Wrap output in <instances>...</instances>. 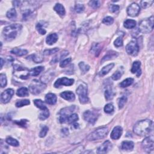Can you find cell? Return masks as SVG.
I'll list each match as a JSON object with an SVG mask.
<instances>
[{
    "mask_svg": "<svg viewBox=\"0 0 154 154\" xmlns=\"http://www.w3.org/2000/svg\"><path fill=\"white\" fill-rule=\"evenodd\" d=\"M153 129V122L149 119H145L137 122L133 127L134 133L140 136L149 134Z\"/></svg>",
    "mask_w": 154,
    "mask_h": 154,
    "instance_id": "1",
    "label": "cell"
},
{
    "mask_svg": "<svg viewBox=\"0 0 154 154\" xmlns=\"http://www.w3.org/2000/svg\"><path fill=\"white\" fill-rule=\"evenodd\" d=\"M22 25L19 24H11L4 28L3 36L7 41H12L14 40L22 30Z\"/></svg>",
    "mask_w": 154,
    "mask_h": 154,
    "instance_id": "2",
    "label": "cell"
},
{
    "mask_svg": "<svg viewBox=\"0 0 154 154\" xmlns=\"http://www.w3.org/2000/svg\"><path fill=\"white\" fill-rule=\"evenodd\" d=\"M108 133L107 127H101L95 129L87 137V139L89 141H95L105 138Z\"/></svg>",
    "mask_w": 154,
    "mask_h": 154,
    "instance_id": "3",
    "label": "cell"
},
{
    "mask_svg": "<svg viewBox=\"0 0 154 154\" xmlns=\"http://www.w3.org/2000/svg\"><path fill=\"white\" fill-rule=\"evenodd\" d=\"M87 90V85L84 83L79 85L76 90V93L78 96V98L81 104H87L89 101Z\"/></svg>",
    "mask_w": 154,
    "mask_h": 154,
    "instance_id": "4",
    "label": "cell"
},
{
    "mask_svg": "<svg viewBox=\"0 0 154 154\" xmlns=\"http://www.w3.org/2000/svg\"><path fill=\"white\" fill-rule=\"evenodd\" d=\"M153 16L142 20L139 24V31L144 34H148L152 31L153 29Z\"/></svg>",
    "mask_w": 154,
    "mask_h": 154,
    "instance_id": "5",
    "label": "cell"
},
{
    "mask_svg": "<svg viewBox=\"0 0 154 154\" xmlns=\"http://www.w3.org/2000/svg\"><path fill=\"white\" fill-rule=\"evenodd\" d=\"M13 73L16 77L22 79H27L30 75V71L27 67L19 65H15L13 66Z\"/></svg>",
    "mask_w": 154,
    "mask_h": 154,
    "instance_id": "6",
    "label": "cell"
},
{
    "mask_svg": "<svg viewBox=\"0 0 154 154\" xmlns=\"http://www.w3.org/2000/svg\"><path fill=\"white\" fill-rule=\"evenodd\" d=\"M46 87V84L42 81L33 80L29 85V90L33 95H37L42 93Z\"/></svg>",
    "mask_w": 154,
    "mask_h": 154,
    "instance_id": "7",
    "label": "cell"
},
{
    "mask_svg": "<svg viewBox=\"0 0 154 154\" xmlns=\"http://www.w3.org/2000/svg\"><path fill=\"white\" fill-rule=\"evenodd\" d=\"M76 107L75 105H72L70 107H67L61 109L59 113V120L61 123L67 122V118L75 111Z\"/></svg>",
    "mask_w": 154,
    "mask_h": 154,
    "instance_id": "8",
    "label": "cell"
},
{
    "mask_svg": "<svg viewBox=\"0 0 154 154\" xmlns=\"http://www.w3.org/2000/svg\"><path fill=\"white\" fill-rule=\"evenodd\" d=\"M153 137L149 136L145 138L141 143V147L147 153H151L153 151Z\"/></svg>",
    "mask_w": 154,
    "mask_h": 154,
    "instance_id": "9",
    "label": "cell"
},
{
    "mask_svg": "<svg viewBox=\"0 0 154 154\" xmlns=\"http://www.w3.org/2000/svg\"><path fill=\"white\" fill-rule=\"evenodd\" d=\"M126 51L128 54L136 56L139 52V45L135 41H131L126 47Z\"/></svg>",
    "mask_w": 154,
    "mask_h": 154,
    "instance_id": "10",
    "label": "cell"
},
{
    "mask_svg": "<svg viewBox=\"0 0 154 154\" xmlns=\"http://www.w3.org/2000/svg\"><path fill=\"white\" fill-rule=\"evenodd\" d=\"M98 115L96 112L87 110L85 111L83 114V117L85 121L88 122L91 124H95L97 119H98Z\"/></svg>",
    "mask_w": 154,
    "mask_h": 154,
    "instance_id": "11",
    "label": "cell"
},
{
    "mask_svg": "<svg viewBox=\"0 0 154 154\" xmlns=\"http://www.w3.org/2000/svg\"><path fill=\"white\" fill-rule=\"evenodd\" d=\"M74 83L73 79H69L66 77L61 78L58 79L54 83V87L55 88H59L62 85H66V86H70Z\"/></svg>",
    "mask_w": 154,
    "mask_h": 154,
    "instance_id": "12",
    "label": "cell"
},
{
    "mask_svg": "<svg viewBox=\"0 0 154 154\" xmlns=\"http://www.w3.org/2000/svg\"><path fill=\"white\" fill-rule=\"evenodd\" d=\"M140 12L139 5L135 3L130 4L127 8V13L131 17H135L138 16Z\"/></svg>",
    "mask_w": 154,
    "mask_h": 154,
    "instance_id": "13",
    "label": "cell"
},
{
    "mask_svg": "<svg viewBox=\"0 0 154 154\" xmlns=\"http://www.w3.org/2000/svg\"><path fill=\"white\" fill-rule=\"evenodd\" d=\"M14 95V90L12 89H7L1 93V101L3 104H7L12 99Z\"/></svg>",
    "mask_w": 154,
    "mask_h": 154,
    "instance_id": "14",
    "label": "cell"
},
{
    "mask_svg": "<svg viewBox=\"0 0 154 154\" xmlns=\"http://www.w3.org/2000/svg\"><path fill=\"white\" fill-rule=\"evenodd\" d=\"M113 147L111 143L109 140H107L104 142L97 149L98 153H106L109 152Z\"/></svg>",
    "mask_w": 154,
    "mask_h": 154,
    "instance_id": "15",
    "label": "cell"
},
{
    "mask_svg": "<svg viewBox=\"0 0 154 154\" xmlns=\"http://www.w3.org/2000/svg\"><path fill=\"white\" fill-rule=\"evenodd\" d=\"M123 129L120 126H117L114 128L110 135V137L113 140H118L121 138L122 134Z\"/></svg>",
    "mask_w": 154,
    "mask_h": 154,
    "instance_id": "16",
    "label": "cell"
},
{
    "mask_svg": "<svg viewBox=\"0 0 154 154\" xmlns=\"http://www.w3.org/2000/svg\"><path fill=\"white\" fill-rule=\"evenodd\" d=\"M141 63L139 61H135L133 63L132 68H131V72L134 74H136L137 77H139L141 74V71L140 69Z\"/></svg>",
    "mask_w": 154,
    "mask_h": 154,
    "instance_id": "17",
    "label": "cell"
},
{
    "mask_svg": "<svg viewBox=\"0 0 154 154\" xmlns=\"http://www.w3.org/2000/svg\"><path fill=\"white\" fill-rule=\"evenodd\" d=\"M60 96L63 99H64L68 101H73L75 99V96L74 93L71 91H65L60 93Z\"/></svg>",
    "mask_w": 154,
    "mask_h": 154,
    "instance_id": "18",
    "label": "cell"
},
{
    "mask_svg": "<svg viewBox=\"0 0 154 154\" xmlns=\"http://www.w3.org/2000/svg\"><path fill=\"white\" fill-rule=\"evenodd\" d=\"M134 147V143L131 141H124L122 143L121 148L123 151H133Z\"/></svg>",
    "mask_w": 154,
    "mask_h": 154,
    "instance_id": "19",
    "label": "cell"
},
{
    "mask_svg": "<svg viewBox=\"0 0 154 154\" xmlns=\"http://www.w3.org/2000/svg\"><path fill=\"white\" fill-rule=\"evenodd\" d=\"M47 27V22L45 21H40L36 24V30L39 33L42 35H45L47 31L45 30V27Z\"/></svg>",
    "mask_w": 154,
    "mask_h": 154,
    "instance_id": "20",
    "label": "cell"
},
{
    "mask_svg": "<svg viewBox=\"0 0 154 154\" xmlns=\"http://www.w3.org/2000/svg\"><path fill=\"white\" fill-rule=\"evenodd\" d=\"M68 54H69V52H68L67 51H62L61 53L58 54L57 55H56L52 59V60L51 61L50 64L53 65V64H55L56 63H57L58 61H59L60 60H61V59H63L65 57H66Z\"/></svg>",
    "mask_w": 154,
    "mask_h": 154,
    "instance_id": "21",
    "label": "cell"
},
{
    "mask_svg": "<svg viewBox=\"0 0 154 154\" xmlns=\"http://www.w3.org/2000/svg\"><path fill=\"white\" fill-rule=\"evenodd\" d=\"M54 72L53 70H50L47 72L45 74L42 76L41 80L43 83H48L51 79L54 78Z\"/></svg>",
    "mask_w": 154,
    "mask_h": 154,
    "instance_id": "22",
    "label": "cell"
},
{
    "mask_svg": "<svg viewBox=\"0 0 154 154\" xmlns=\"http://www.w3.org/2000/svg\"><path fill=\"white\" fill-rule=\"evenodd\" d=\"M45 102L47 103L49 105H54L56 104L57 100V96L55 94L52 93H49L46 95L45 96Z\"/></svg>",
    "mask_w": 154,
    "mask_h": 154,
    "instance_id": "23",
    "label": "cell"
},
{
    "mask_svg": "<svg viewBox=\"0 0 154 154\" xmlns=\"http://www.w3.org/2000/svg\"><path fill=\"white\" fill-rule=\"evenodd\" d=\"M115 93L113 92V89L110 85H107L105 90V97L107 101L111 100L113 98Z\"/></svg>",
    "mask_w": 154,
    "mask_h": 154,
    "instance_id": "24",
    "label": "cell"
},
{
    "mask_svg": "<svg viewBox=\"0 0 154 154\" xmlns=\"http://www.w3.org/2000/svg\"><path fill=\"white\" fill-rule=\"evenodd\" d=\"M58 41V36L56 33H51L49 35L47 39L46 42L49 45H52L54 44L57 41Z\"/></svg>",
    "mask_w": 154,
    "mask_h": 154,
    "instance_id": "25",
    "label": "cell"
},
{
    "mask_svg": "<svg viewBox=\"0 0 154 154\" xmlns=\"http://www.w3.org/2000/svg\"><path fill=\"white\" fill-rule=\"evenodd\" d=\"M54 10L61 17H63L66 14V11L64 6L60 3H57L55 4L54 7Z\"/></svg>",
    "mask_w": 154,
    "mask_h": 154,
    "instance_id": "26",
    "label": "cell"
},
{
    "mask_svg": "<svg viewBox=\"0 0 154 154\" xmlns=\"http://www.w3.org/2000/svg\"><path fill=\"white\" fill-rule=\"evenodd\" d=\"M117 56H118L117 53L115 52V51H108V52L107 53V54L103 58H102L101 62L102 63V62L107 61V60L115 59V58L117 57Z\"/></svg>",
    "mask_w": 154,
    "mask_h": 154,
    "instance_id": "27",
    "label": "cell"
},
{
    "mask_svg": "<svg viewBox=\"0 0 154 154\" xmlns=\"http://www.w3.org/2000/svg\"><path fill=\"white\" fill-rule=\"evenodd\" d=\"M114 66H115V64L111 63V64H109V65H108L107 66L104 67L99 73V76L103 77V76L106 75L107 74H108V73L110 72V71L113 69Z\"/></svg>",
    "mask_w": 154,
    "mask_h": 154,
    "instance_id": "28",
    "label": "cell"
},
{
    "mask_svg": "<svg viewBox=\"0 0 154 154\" xmlns=\"http://www.w3.org/2000/svg\"><path fill=\"white\" fill-rule=\"evenodd\" d=\"M101 50H102V48L99 43H93L92 45V48H91L90 52L93 54H94L95 56L98 57L99 54H100Z\"/></svg>",
    "mask_w": 154,
    "mask_h": 154,
    "instance_id": "29",
    "label": "cell"
},
{
    "mask_svg": "<svg viewBox=\"0 0 154 154\" xmlns=\"http://www.w3.org/2000/svg\"><path fill=\"white\" fill-rule=\"evenodd\" d=\"M44 71V67L43 66H38L34 67L30 71V73L31 76L36 77L38 76L40 73Z\"/></svg>",
    "mask_w": 154,
    "mask_h": 154,
    "instance_id": "30",
    "label": "cell"
},
{
    "mask_svg": "<svg viewBox=\"0 0 154 154\" xmlns=\"http://www.w3.org/2000/svg\"><path fill=\"white\" fill-rule=\"evenodd\" d=\"M11 53H12V54L18 55V56H23V55L27 54L28 51L26 49L15 48L11 51Z\"/></svg>",
    "mask_w": 154,
    "mask_h": 154,
    "instance_id": "31",
    "label": "cell"
},
{
    "mask_svg": "<svg viewBox=\"0 0 154 154\" xmlns=\"http://www.w3.org/2000/svg\"><path fill=\"white\" fill-rule=\"evenodd\" d=\"M123 26L127 29H133L136 26V21L133 19H127L124 22Z\"/></svg>",
    "mask_w": 154,
    "mask_h": 154,
    "instance_id": "32",
    "label": "cell"
},
{
    "mask_svg": "<svg viewBox=\"0 0 154 154\" xmlns=\"http://www.w3.org/2000/svg\"><path fill=\"white\" fill-rule=\"evenodd\" d=\"M16 95L19 97H26L29 95L28 90L26 87H21L18 89L16 92Z\"/></svg>",
    "mask_w": 154,
    "mask_h": 154,
    "instance_id": "33",
    "label": "cell"
},
{
    "mask_svg": "<svg viewBox=\"0 0 154 154\" xmlns=\"http://www.w3.org/2000/svg\"><path fill=\"white\" fill-rule=\"evenodd\" d=\"M134 82V79L132 78H128L125 79L122 82L120 83V87L122 88H126L132 84Z\"/></svg>",
    "mask_w": 154,
    "mask_h": 154,
    "instance_id": "34",
    "label": "cell"
},
{
    "mask_svg": "<svg viewBox=\"0 0 154 154\" xmlns=\"http://www.w3.org/2000/svg\"><path fill=\"white\" fill-rule=\"evenodd\" d=\"M34 104H35V106L37 108H39V109H41V110H44L47 109V106L45 105V103L43 102V101H42L41 99H35V101H33Z\"/></svg>",
    "mask_w": 154,
    "mask_h": 154,
    "instance_id": "35",
    "label": "cell"
},
{
    "mask_svg": "<svg viewBox=\"0 0 154 154\" xmlns=\"http://www.w3.org/2000/svg\"><path fill=\"white\" fill-rule=\"evenodd\" d=\"M6 16L11 20H15L17 18V13L15 9H11L7 12Z\"/></svg>",
    "mask_w": 154,
    "mask_h": 154,
    "instance_id": "36",
    "label": "cell"
},
{
    "mask_svg": "<svg viewBox=\"0 0 154 154\" xmlns=\"http://www.w3.org/2000/svg\"><path fill=\"white\" fill-rule=\"evenodd\" d=\"M78 66L83 74L87 73L90 69V66L88 65L85 64L84 62H80L79 63Z\"/></svg>",
    "mask_w": 154,
    "mask_h": 154,
    "instance_id": "37",
    "label": "cell"
},
{
    "mask_svg": "<svg viewBox=\"0 0 154 154\" xmlns=\"http://www.w3.org/2000/svg\"><path fill=\"white\" fill-rule=\"evenodd\" d=\"M49 116V111L47 108L46 110H42V111L40 113V115L39 116V118L41 121H44V120L48 118Z\"/></svg>",
    "mask_w": 154,
    "mask_h": 154,
    "instance_id": "38",
    "label": "cell"
},
{
    "mask_svg": "<svg viewBox=\"0 0 154 154\" xmlns=\"http://www.w3.org/2000/svg\"><path fill=\"white\" fill-rule=\"evenodd\" d=\"M122 69V67H121ZM121 68H120L119 69H118L116 72L114 73L112 76H111V78L113 79V80H118L120 78H121V77L122 76L123 73V71L121 70Z\"/></svg>",
    "mask_w": 154,
    "mask_h": 154,
    "instance_id": "39",
    "label": "cell"
},
{
    "mask_svg": "<svg viewBox=\"0 0 154 154\" xmlns=\"http://www.w3.org/2000/svg\"><path fill=\"white\" fill-rule=\"evenodd\" d=\"M5 141H6L7 144L12 146H14V147H17L19 145V141L12 137L7 138L6 140H5Z\"/></svg>",
    "mask_w": 154,
    "mask_h": 154,
    "instance_id": "40",
    "label": "cell"
},
{
    "mask_svg": "<svg viewBox=\"0 0 154 154\" xmlns=\"http://www.w3.org/2000/svg\"><path fill=\"white\" fill-rule=\"evenodd\" d=\"M28 58L31 59L33 61H35L36 63H40L42 62V61L43 60L42 57L38 54H33V55H30V57H28Z\"/></svg>",
    "mask_w": 154,
    "mask_h": 154,
    "instance_id": "41",
    "label": "cell"
},
{
    "mask_svg": "<svg viewBox=\"0 0 154 154\" xmlns=\"http://www.w3.org/2000/svg\"><path fill=\"white\" fill-rule=\"evenodd\" d=\"M78 119H79V117H78V115H77V114L75 113H72V115H71L69 117L67 118V122L69 123H73L76 122L77 121H78Z\"/></svg>",
    "mask_w": 154,
    "mask_h": 154,
    "instance_id": "42",
    "label": "cell"
},
{
    "mask_svg": "<svg viewBox=\"0 0 154 154\" xmlns=\"http://www.w3.org/2000/svg\"><path fill=\"white\" fill-rule=\"evenodd\" d=\"M29 104H30V101L29 100L23 99V100H20V101H17L15 105L16 107L19 108V107H24L25 105H28Z\"/></svg>",
    "mask_w": 154,
    "mask_h": 154,
    "instance_id": "43",
    "label": "cell"
},
{
    "mask_svg": "<svg viewBox=\"0 0 154 154\" xmlns=\"http://www.w3.org/2000/svg\"><path fill=\"white\" fill-rule=\"evenodd\" d=\"M59 49L58 48H53V49H45L43 51V54L44 55L48 56V55H50L55 54V53H57V52H59Z\"/></svg>",
    "mask_w": 154,
    "mask_h": 154,
    "instance_id": "44",
    "label": "cell"
},
{
    "mask_svg": "<svg viewBox=\"0 0 154 154\" xmlns=\"http://www.w3.org/2000/svg\"><path fill=\"white\" fill-rule=\"evenodd\" d=\"M127 96H122L121 98H120L118 99V105H119V109H122V108L125 106V104L127 103Z\"/></svg>",
    "mask_w": 154,
    "mask_h": 154,
    "instance_id": "45",
    "label": "cell"
},
{
    "mask_svg": "<svg viewBox=\"0 0 154 154\" xmlns=\"http://www.w3.org/2000/svg\"><path fill=\"white\" fill-rule=\"evenodd\" d=\"M7 85V78L4 73H1L0 75V85L2 88L6 86Z\"/></svg>",
    "mask_w": 154,
    "mask_h": 154,
    "instance_id": "46",
    "label": "cell"
},
{
    "mask_svg": "<svg viewBox=\"0 0 154 154\" xmlns=\"http://www.w3.org/2000/svg\"><path fill=\"white\" fill-rule=\"evenodd\" d=\"M114 109L115 108L112 104H107L104 107V111L107 114H110L114 111Z\"/></svg>",
    "mask_w": 154,
    "mask_h": 154,
    "instance_id": "47",
    "label": "cell"
},
{
    "mask_svg": "<svg viewBox=\"0 0 154 154\" xmlns=\"http://www.w3.org/2000/svg\"><path fill=\"white\" fill-rule=\"evenodd\" d=\"M101 2L100 1H90L89 3V6L93 9H98L100 7Z\"/></svg>",
    "mask_w": 154,
    "mask_h": 154,
    "instance_id": "48",
    "label": "cell"
},
{
    "mask_svg": "<svg viewBox=\"0 0 154 154\" xmlns=\"http://www.w3.org/2000/svg\"><path fill=\"white\" fill-rule=\"evenodd\" d=\"M102 22L105 25H110L113 24V23L114 22V19L111 16H107L102 20Z\"/></svg>",
    "mask_w": 154,
    "mask_h": 154,
    "instance_id": "49",
    "label": "cell"
},
{
    "mask_svg": "<svg viewBox=\"0 0 154 154\" xmlns=\"http://www.w3.org/2000/svg\"><path fill=\"white\" fill-rule=\"evenodd\" d=\"M153 3V1H140L141 6L144 9H146L149 7H151Z\"/></svg>",
    "mask_w": 154,
    "mask_h": 154,
    "instance_id": "50",
    "label": "cell"
},
{
    "mask_svg": "<svg viewBox=\"0 0 154 154\" xmlns=\"http://www.w3.org/2000/svg\"><path fill=\"white\" fill-rule=\"evenodd\" d=\"M75 12L78 13H81L84 10V5L81 4H77L75 5Z\"/></svg>",
    "mask_w": 154,
    "mask_h": 154,
    "instance_id": "51",
    "label": "cell"
},
{
    "mask_svg": "<svg viewBox=\"0 0 154 154\" xmlns=\"http://www.w3.org/2000/svg\"><path fill=\"white\" fill-rule=\"evenodd\" d=\"M48 130H49V128L48 127H47V126L43 127L41 131V132H40V133H39L40 137L43 138V137H44L46 136Z\"/></svg>",
    "mask_w": 154,
    "mask_h": 154,
    "instance_id": "52",
    "label": "cell"
},
{
    "mask_svg": "<svg viewBox=\"0 0 154 154\" xmlns=\"http://www.w3.org/2000/svg\"><path fill=\"white\" fill-rule=\"evenodd\" d=\"M114 45L117 48H119L121 47H122L123 45V39L122 37H118L116 39V41L114 42Z\"/></svg>",
    "mask_w": 154,
    "mask_h": 154,
    "instance_id": "53",
    "label": "cell"
},
{
    "mask_svg": "<svg viewBox=\"0 0 154 154\" xmlns=\"http://www.w3.org/2000/svg\"><path fill=\"white\" fill-rule=\"evenodd\" d=\"M72 61V59L71 58H68V59H66L64 60H63L61 61V63H60V66L61 67H65L67 65H69L70 63Z\"/></svg>",
    "mask_w": 154,
    "mask_h": 154,
    "instance_id": "54",
    "label": "cell"
},
{
    "mask_svg": "<svg viewBox=\"0 0 154 154\" xmlns=\"http://www.w3.org/2000/svg\"><path fill=\"white\" fill-rule=\"evenodd\" d=\"M15 123L18 125H19V126H21L22 127H25L27 126V123H28V121L25 119H22L19 121H15Z\"/></svg>",
    "mask_w": 154,
    "mask_h": 154,
    "instance_id": "55",
    "label": "cell"
},
{
    "mask_svg": "<svg viewBox=\"0 0 154 154\" xmlns=\"http://www.w3.org/2000/svg\"><path fill=\"white\" fill-rule=\"evenodd\" d=\"M119 8H120L119 6L117 5L111 4L109 6V10H110V12L111 13H115L119 10Z\"/></svg>",
    "mask_w": 154,
    "mask_h": 154,
    "instance_id": "56",
    "label": "cell"
},
{
    "mask_svg": "<svg viewBox=\"0 0 154 154\" xmlns=\"http://www.w3.org/2000/svg\"><path fill=\"white\" fill-rule=\"evenodd\" d=\"M61 133L63 134L65 136H67L69 135V130H68L67 128H63L61 129Z\"/></svg>",
    "mask_w": 154,
    "mask_h": 154,
    "instance_id": "57",
    "label": "cell"
},
{
    "mask_svg": "<svg viewBox=\"0 0 154 154\" xmlns=\"http://www.w3.org/2000/svg\"><path fill=\"white\" fill-rule=\"evenodd\" d=\"M21 3H22L21 1H13V4H14L15 6H19Z\"/></svg>",
    "mask_w": 154,
    "mask_h": 154,
    "instance_id": "58",
    "label": "cell"
},
{
    "mask_svg": "<svg viewBox=\"0 0 154 154\" xmlns=\"http://www.w3.org/2000/svg\"><path fill=\"white\" fill-rule=\"evenodd\" d=\"M79 127V124L77 123H73V125L72 126V128H74V129H77Z\"/></svg>",
    "mask_w": 154,
    "mask_h": 154,
    "instance_id": "59",
    "label": "cell"
},
{
    "mask_svg": "<svg viewBox=\"0 0 154 154\" xmlns=\"http://www.w3.org/2000/svg\"><path fill=\"white\" fill-rule=\"evenodd\" d=\"M5 61H4V60H3V58H1V69H2V67H3V65H4V63Z\"/></svg>",
    "mask_w": 154,
    "mask_h": 154,
    "instance_id": "60",
    "label": "cell"
}]
</instances>
